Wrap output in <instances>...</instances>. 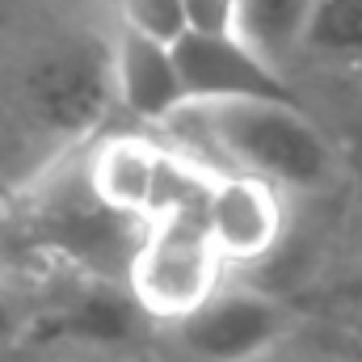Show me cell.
<instances>
[{
    "mask_svg": "<svg viewBox=\"0 0 362 362\" xmlns=\"http://www.w3.org/2000/svg\"><path fill=\"white\" fill-rule=\"evenodd\" d=\"M13 329H17V312H13V299H8L4 286H0V341L13 337Z\"/></svg>",
    "mask_w": 362,
    "mask_h": 362,
    "instance_id": "cell-13",
    "label": "cell"
},
{
    "mask_svg": "<svg viewBox=\"0 0 362 362\" xmlns=\"http://www.w3.org/2000/svg\"><path fill=\"white\" fill-rule=\"evenodd\" d=\"M21 93L38 127L59 139H81L93 127H101L110 105H118L114 47H97L85 38L55 42L30 64Z\"/></svg>",
    "mask_w": 362,
    "mask_h": 362,
    "instance_id": "cell-3",
    "label": "cell"
},
{
    "mask_svg": "<svg viewBox=\"0 0 362 362\" xmlns=\"http://www.w3.org/2000/svg\"><path fill=\"white\" fill-rule=\"evenodd\" d=\"M185 118L202 131L206 160L219 173H253L278 189H316L337 173L333 144L303 101L189 105Z\"/></svg>",
    "mask_w": 362,
    "mask_h": 362,
    "instance_id": "cell-1",
    "label": "cell"
},
{
    "mask_svg": "<svg viewBox=\"0 0 362 362\" xmlns=\"http://www.w3.org/2000/svg\"><path fill=\"white\" fill-rule=\"evenodd\" d=\"M223 266L202 215H169L144 228L122 278L144 316L181 325L223 291Z\"/></svg>",
    "mask_w": 362,
    "mask_h": 362,
    "instance_id": "cell-2",
    "label": "cell"
},
{
    "mask_svg": "<svg viewBox=\"0 0 362 362\" xmlns=\"http://www.w3.org/2000/svg\"><path fill=\"white\" fill-rule=\"evenodd\" d=\"M144 320V308L135 303V295L122 286H85L64 312H59V333L68 341H81V346H97V350H110V346H127L135 337Z\"/></svg>",
    "mask_w": 362,
    "mask_h": 362,
    "instance_id": "cell-8",
    "label": "cell"
},
{
    "mask_svg": "<svg viewBox=\"0 0 362 362\" xmlns=\"http://www.w3.org/2000/svg\"><path fill=\"white\" fill-rule=\"evenodd\" d=\"M177 64L189 105L299 101L282 68L270 55H262L245 34H181Z\"/></svg>",
    "mask_w": 362,
    "mask_h": 362,
    "instance_id": "cell-4",
    "label": "cell"
},
{
    "mask_svg": "<svg viewBox=\"0 0 362 362\" xmlns=\"http://www.w3.org/2000/svg\"><path fill=\"white\" fill-rule=\"evenodd\" d=\"M118 25L177 42L185 34V0H114Z\"/></svg>",
    "mask_w": 362,
    "mask_h": 362,
    "instance_id": "cell-11",
    "label": "cell"
},
{
    "mask_svg": "<svg viewBox=\"0 0 362 362\" xmlns=\"http://www.w3.org/2000/svg\"><path fill=\"white\" fill-rule=\"evenodd\" d=\"M312 8L316 0H240V34L282 68V59L303 47Z\"/></svg>",
    "mask_w": 362,
    "mask_h": 362,
    "instance_id": "cell-9",
    "label": "cell"
},
{
    "mask_svg": "<svg viewBox=\"0 0 362 362\" xmlns=\"http://www.w3.org/2000/svg\"><path fill=\"white\" fill-rule=\"evenodd\" d=\"M110 47H114V93L131 118L169 127L181 110H189L177 64V42L118 25Z\"/></svg>",
    "mask_w": 362,
    "mask_h": 362,
    "instance_id": "cell-7",
    "label": "cell"
},
{
    "mask_svg": "<svg viewBox=\"0 0 362 362\" xmlns=\"http://www.w3.org/2000/svg\"><path fill=\"white\" fill-rule=\"evenodd\" d=\"M185 34H240V0H185Z\"/></svg>",
    "mask_w": 362,
    "mask_h": 362,
    "instance_id": "cell-12",
    "label": "cell"
},
{
    "mask_svg": "<svg viewBox=\"0 0 362 362\" xmlns=\"http://www.w3.org/2000/svg\"><path fill=\"white\" fill-rule=\"evenodd\" d=\"M299 51H312L320 59L362 64V0H316Z\"/></svg>",
    "mask_w": 362,
    "mask_h": 362,
    "instance_id": "cell-10",
    "label": "cell"
},
{
    "mask_svg": "<svg viewBox=\"0 0 362 362\" xmlns=\"http://www.w3.org/2000/svg\"><path fill=\"white\" fill-rule=\"evenodd\" d=\"M202 219L228 266L266 262L286 236V189L253 173H219Z\"/></svg>",
    "mask_w": 362,
    "mask_h": 362,
    "instance_id": "cell-6",
    "label": "cell"
},
{
    "mask_svg": "<svg viewBox=\"0 0 362 362\" xmlns=\"http://www.w3.org/2000/svg\"><path fill=\"white\" fill-rule=\"evenodd\" d=\"M291 312L262 291H219L177 333L198 362H257L286 337Z\"/></svg>",
    "mask_w": 362,
    "mask_h": 362,
    "instance_id": "cell-5",
    "label": "cell"
}]
</instances>
